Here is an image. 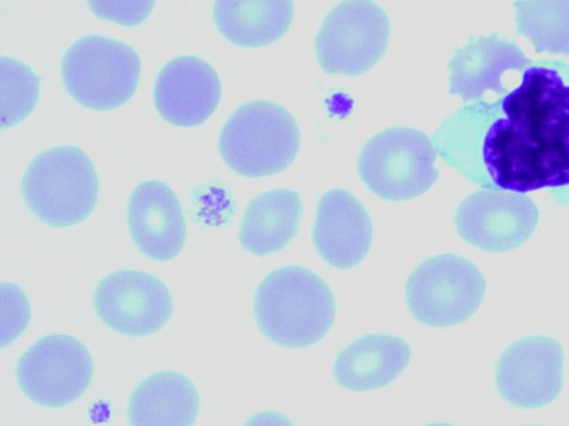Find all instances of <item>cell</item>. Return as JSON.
Masks as SVG:
<instances>
[{
    "label": "cell",
    "instance_id": "cell-1",
    "mask_svg": "<svg viewBox=\"0 0 569 426\" xmlns=\"http://www.w3.org/2000/svg\"><path fill=\"white\" fill-rule=\"evenodd\" d=\"M453 144L461 171L481 189L547 190L568 205L569 64L533 60L505 94L462 105Z\"/></svg>",
    "mask_w": 569,
    "mask_h": 426
},
{
    "label": "cell",
    "instance_id": "cell-2",
    "mask_svg": "<svg viewBox=\"0 0 569 426\" xmlns=\"http://www.w3.org/2000/svg\"><path fill=\"white\" fill-rule=\"evenodd\" d=\"M253 317L262 335L277 346H315L336 320V297L329 284L300 265H282L260 281L253 296Z\"/></svg>",
    "mask_w": 569,
    "mask_h": 426
},
{
    "label": "cell",
    "instance_id": "cell-3",
    "mask_svg": "<svg viewBox=\"0 0 569 426\" xmlns=\"http://www.w3.org/2000/svg\"><path fill=\"white\" fill-rule=\"evenodd\" d=\"M99 182L90 158L77 146L42 151L26 168L21 196L43 223L62 227L84 221L93 211Z\"/></svg>",
    "mask_w": 569,
    "mask_h": 426
},
{
    "label": "cell",
    "instance_id": "cell-4",
    "mask_svg": "<svg viewBox=\"0 0 569 426\" xmlns=\"http://www.w3.org/2000/svg\"><path fill=\"white\" fill-rule=\"evenodd\" d=\"M218 146L223 162L237 174L269 176L292 163L300 148V130L282 105L250 101L238 106L226 121Z\"/></svg>",
    "mask_w": 569,
    "mask_h": 426
},
{
    "label": "cell",
    "instance_id": "cell-5",
    "mask_svg": "<svg viewBox=\"0 0 569 426\" xmlns=\"http://www.w3.org/2000/svg\"><path fill=\"white\" fill-rule=\"evenodd\" d=\"M406 303L410 315L432 328L465 323L480 307L486 280L469 258L441 253L419 263L406 281Z\"/></svg>",
    "mask_w": 569,
    "mask_h": 426
},
{
    "label": "cell",
    "instance_id": "cell-6",
    "mask_svg": "<svg viewBox=\"0 0 569 426\" xmlns=\"http://www.w3.org/2000/svg\"><path fill=\"white\" fill-rule=\"evenodd\" d=\"M141 62L130 45L101 34L74 41L61 61V77L69 95L87 109L108 111L136 92Z\"/></svg>",
    "mask_w": 569,
    "mask_h": 426
},
{
    "label": "cell",
    "instance_id": "cell-7",
    "mask_svg": "<svg viewBox=\"0 0 569 426\" xmlns=\"http://www.w3.org/2000/svg\"><path fill=\"white\" fill-rule=\"evenodd\" d=\"M431 139L409 126H392L371 136L362 146L358 172L377 196L406 201L427 192L439 176Z\"/></svg>",
    "mask_w": 569,
    "mask_h": 426
},
{
    "label": "cell",
    "instance_id": "cell-8",
    "mask_svg": "<svg viewBox=\"0 0 569 426\" xmlns=\"http://www.w3.org/2000/svg\"><path fill=\"white\" fill-rule=\"evenodd\" d=\"M389 37V19L380 6L346 0L328 12L318 29L317 59L327 73L360 75L385 54Z\"/></svg>",
    "mask_w": 569,
    "mask_h": 426
},
{
    "label": "cell",
    "instance_id": "cell-9",
    "mask_svg": "<svg viewBox=\"0 0 569 426\" xmlns=\"http://www.w3.org/2000/svg\"><path fill=\"white\" fill-rule=\"evenodd\" d=\"M17 383L32 403L58 408L72 404L88 389L93 361L87 346L67 334L36 341L19 358Z\"/></svg>",
    "mask_w": 569,
    "mask_h": 426
},
{
    "label": "cell",
    "instance_id": "cell-10",
    "mask_svg": "<svg viewBox=\"0 0 569 426\" xmlns=\"http://www.w3.org/2000/svg\"><path fill=\"white\" fill-rule=\"evenodd\" d=\"M99 320L119 334L142 337L159 332L170 320L169 288L153 274L120 270L106 275L93 292Z\"/></svg>",
    "mask_w": 569,
    "mask_h": 426
},
{
    "label": "cell",
    "instance_id": "cell-11",
    "mask_svg": "<svg viewBox=\"0 0 569 426\" xmlns=\"http://www.w3.org/2000/svg\"><path fill=\"white\" fill-rule=\"evenodd\" d=\"M539 220L535 201L521 193L480 189L467 195L455 215L459 236L491 253L512 251L533 233Z\"/></svg>",
    "mask_w": 569,
    "mask_h": 426
},
{
    "label": "cell",
    "instance_id": "cell-12",
    "mask_svg": "<svg viewBox=\"0 0 569 426\" xmlns=\"http://www.w3.org/2000/svg\"><path fill=\"white\" fill-rule=\"evenodd\" d=\"M499 395L518 408H540L563 386V351L550 336L531 335L508 345L495 367Z\"/></svg>",
    "mask_w": 569,
    "mask_h": 426
},
{
    "label": "cell",
    "instance_id": "cell-13",
    "mask_svg": "<svg viewBox=\"0 0 569 426\" xmlns=\"http://www.w3.org/2000/svg\"><path fill=\"white\" fill-rule=\"evenodd\" d=\"M222 87L212 65L194 55L168 61L159 71L153 89L160 116L177 126H197L216 111Z\"/></svg>",
    "mask_w": 569,
    "mask_h": 426
},
{
    "label": "cell",
    "instance_id": "cell-14",
    "mask_svg": "<svg viewBox=\"0 0 569 426\" xmlns=\"http://www.w3.org/2000/svg\"><path fill=\"white\" fill-rule=\"evenodd\" d=\"M311 235L315 250L327 264L349 270L368 255L373 229L367 209L353 194L331 189L318 201Z\"/></svg>",
    "mask_w": 569,
    "mask_h": 426
},
{
    "label": "cell",
    "instance_id": "cell-15",
    "mask_svg": "<svg viewBox=\"0 0 569 426\" xmlns=\"http://www.w3.org/2000/svg\"><path fill=\"white\" fill-rule=\"evenodd\" d=\"M127 222L136 246L148 258L171 261L183 248V211L173 190L161 181L147 180L132 190Z\"/></svg>",
    "mask_w": 569,
    "mask_h": 426
},
{
    "label": "cell",
    "instance_id": "cell-16",
    "mask_svg": "<svg viewBox=\"0 0 569 426\" xmlns=\"http://www.w3.org/2000/svg\"><path fill=\"white\" fill-rule=\"evenodd\" d=\"M531 61L517 43L499 34L470 38L448 62L449 92L469 103L488 92L502 95L510 89L505 74L520 73Z\"/></svg>",
    "mask_w": 569,
    "mask_h": 426
},
{
    "label": "cell",
    "instance_id": "cell-17",
    "mask_svg": "<svg viewBox=\"0 0 569 426\" xmlns=\"http://www.w3.org/2000/svg\"><path fill=\"white\" fill-rule=\"evenodd\" d=\"M411 349L401 336L387 333L362 335L338 352L332 374L336 383L352 393L383 388L407 368Z\"/></svg>",
    "mask_w": 569,
    "mask_h": 426
},
{
    "label": "cell",
    "instance_id": "cell-18",
    "mask_svg": "<svg viewBox=\"0 0 569 426\" xmlns=\"http://www.w3.org/2000/svg\"><path fill=\"white\" fill-rule=\"evenodd\" d=\"M199 414V395L184 375L157 372L142 379L131 393L129 426H193Z\"/></svg>",
    "mask_w": 569,
    "mask_h": 426
},
{
    "label": "cell",
    "instance_id": "cell-19",
    "mask_svg": "<svg viewBox=\"0 0 569 426\" xmlns=\"http://www.w3.org/2000/svg\"><path fill=\"white\" fill-rule=\"evenodd\" d=\"M302 215V201L296 191L274 189L260 193L243 211L240 245L257 256L280 252L298 234Z\"/></svg>",
    "mask_w": 569,
    "mask_h": 426
},
{
    "label": "cell",
    "instance_id": "cell-20",
    "mask_svg": "<svg viewBox=\"0 0 569 426\" xmlns=\"http://www.w3.org/2000/svg\"><path fill=\"white\" fill-rule=\"evenodd\" d=\"M290 0H218L212 6L219 32L240 47H263L279 40L293 19Z\"/></svg>",
    "mask_w": 569,
    "mask_h": 426
},
{
    "label": "cell",
    "instance_id": "cell-21",
    "mask_svg": "<svg viewBox=\"0 0 569 426\" xmlns=\"http://www.w3.org/2000/svg\"><path fill=\"white\" fill-rule=\"evenodd\" d=\"M515 23L537 53L569 55V0L516 1Z\"/></svg>",
    "mask_w": 569,
    "mask_h": 426
},
{
    "label": "cell",
    "instance_id": "cell-22",
    "mask_svg": "<svg viewBox=\"0 0 569 426\" xmlns=\"http://www.w3.org/2000/svg\"><path fill=\"white\" fill-rule=\"evenodd\" d=\"M40 77L26 63L0 57V128H11L24 120L36 106Z\"/></svg>",
    "mask_w": 569,
    "mask_h": 426
},
{
    "label": "cell",
    "instance_id": "cell-23",
    "mask_svg": "<svg viewBox=\"0 0 569 426\" xmlns=\"http://www.w3.org/2000/svg\"><path fill=\"white\" fill-rule=\"evenodd\" d=\"M1 324L0 346L13 343L28 327L31 310L24 292L13 283L0 284Z\"/></svg>",
    "mask_w": 569,
    "mask_h": 426
},
{
    "label": "cell",
    "instance_id": "cell-24",
    "mask_svg": "<svg viewBox=\"0 0 569 426\" xmlns=\"http://www.w3.org/2000/svg\"><path fill=\"white\" fill-rule=\"evenodd\" d=\"M91 11L101 19L136 26L151 13L154 1H89Z\"/></svg>",
    "mask_w": 569,
    "mask_h": 426
},
{
    "label": "cell",
    "instance_id": "cell-25",
    "mask_svg": "<svg viewBox=\"0 0 569 426\" xmlns=\"http://www.w3.org/2000/svg\"><path fill=\"white\" fill-rule=\"evenodd\" d=\"M242 426H295V424L284 414L267 409L249 417Z\"/></svg>",
    "mask_w": 569,
    "mask_h": 426
},
{
    "label": "cell",
    "instance_id": "cell-26",
    "mask_svg": "<svg viewBox=\"0 0 569 426\" xmlns=\"http://www.w3.org/2000/svg\"><path fill=\"white\" fill-rule=\"evenodd\" d=\"M422 426H456V425H452V424H449V423H429V424H426V425H422Z\"/></svg>",
    "mask_w": 569,
    "mask_h": 426
},
{
    "label": "cell",
    "instance_id": "cell-27",
    "mask_svg": "<svg viewBox=\"0 0 569 426\" xmlns=\"http://www.w3.org/2000/svg\"><path fill=\"white\" fill-rule=\"evenodd\" d=\"M523 426H546V425H540V424H530V425H523Z\"/></svg>",
    "mask_w": 569,
    "mask_h": 426
}]
</instances>
